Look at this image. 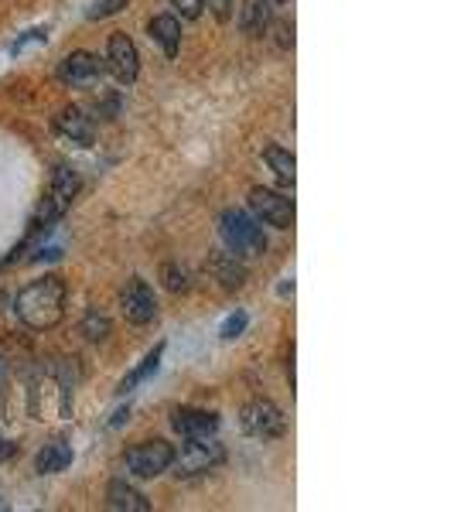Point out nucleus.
Wrapping results in <instances>:
<instances>
[{"instance_id":"obj_1","label":"nucleus","mask_w":454,"mask_h":512,"mask_svg":"<svg viewBox=\"0 0 454 512\" xmlns=\"http://www.w3.org/2000/svg\"><path fill=\"white\" fill-rule=\"evenodd\" d=\"M14 315L35 332H48L65 315V284L59 277H45L28 284L14 301Z\"/></svg>"},{"instance_id":"obj_2","label":"nucleus","mask_w":454,"mask_h":512,"mask_svg":"<svg viewBox=\"0 0 454 512\" xmlns=\"http://www.w3.org/2000/svg\"><path fill=\"white\" fill-rule=\"evenodd\" d=\"M222 239H226L229 253L239 256V260H257V256L267 253V236L260 229V219H253L243 209H229L222 216Z\"/></svg>"},{"instance_id":"obj_3","label":"nucleus","mask_w":454,"mask_h":512,"mask_svg":"<svg viewBox=\"0 0 454 512\" xmlns=\"http://www.w3.org/2000/svg\"><path fill=\"white\" fill-rule=\"evenodd\" d=\"M222 461V444L216 437H188V444L181 448V454H175L171 468H175L178 478H192L202 472H212Z\"/></svg>"},{"instance_id":"obj_4","label":"nucleus","mask_w":454,"mask_h":512,"mask_svg":"<svg viewBox=\"0 0 454 512\" xmlns=\"http://www.w3.org/2000/svg\"><path fill=\"white\" fill-rule=\"evenodd\" d=\"M175 461V448L168 441H144L127 451V468L137 478H158Z\"/></svg>"},{"instance_id":"obj_5","label":"nucleus","mask_w":454,"mask_h":512,"mask_svg":"<svg viewBox=\"0 0 454 512\" xmlns=\"http://www.w3.org/2000/svg\"><path fill=\"white\" fill-rule=\"evenodd\" d=\"M239 424H243L246 434L253 437H263V441H270V437H280L287 427L284 414H280L277 403L270 400H250L243 407V417H239Z\"/></svg>"},{"instance_id":"obj_6","label":"nucleus","mask_w":454,"mask_h":512,"mask_svg":"<svg viewBox=\"0 0 454 512\" xmlns=\"http://www.w3.org/2000/svg\"><path fill=\"white\" fill-rule=\"evenodd\" d=\"M76 195H79V175L72 168H59V171H55V178H52V192H48V198L41 202V209H38V222L45 219V226H48V222L62 219L65 209H69Z\"/></svg>"},{"instance_id":"obj_7","label":"nucleus","mask_w":454,"mask_h":512,"mask_svg":"<svg viewBox=\"0 0 454 512\" xmlns=\"http://www.w3.org/2000/svg\"><path fill=\"white\" fill-rule=\"evenodd\" d=\"M250 209L257 212L260 222L274 229H291L294 226V202L284 198L280 192H270V188H253L250 192Z\"/></svg>"},{"instance_id":"obj_8","label":"nucleus","mask_w":454,"mask_h":512,"mask_svg":"<svg viewBox=\"0 0 454 512\" xmlns=\"http://www.w3.org/2000/svg\"><path fill=\"white\" fill-rule=\"evenodd\" d=\"M106 65L89 52H72L65 55L62 65H59V79L65 86H76V89H86V86H96L103 79Z\"/></svg>"},{"instance_id":"obj_9","label":"nucleus","mask_w":454,"mask_h":512,"mask_svg":"<svg viewBox=\"0 0 454 512\" xmlns=\"http://www.w3.org/2000/svg\"><path fill=\"white\" fill-rule=\"evenodd\" d=\"M120 308H123V315H127V321H134V325H147V321L158 318V301H154V291L144 280H130V284L123 287Z\"/></svg>"},{"instance_id":"obj_10","label":"nucleus","mask_w":454,"mask_h":512,"mask_svg":"<svg viewBox=\"0 0 454 512\" xmlns=\"http://www.w3.org/2000/svg\"><path fill=\"white\" fill-rule=\"evenodd\" d=\"M106 69L113 72L120 82H134L140 72V59H137V45L130 41L123 31L110 35V52H106Z\"/></svg>"},{"instance_id":"obj_11","label":"nucleus","mask_w":454,"mask_h":512,"mask_svg":"<svg viewBox=\"0 0 454 512\" xmlns=\"http://www.w3.org/2000/svg\"><path fill=\"white\" fill-rule=\"evenodd\" d=\"M175 431L181 437H216L219 431V417L216 414H209V410H192V407H185V410H175Z\"/></svg>"},{"instance_id":"obj_12","label":"nucleus","mask_w":454,"mask_h":512,"mask_svg":"<svg viewBox=\"0 0 454 512\" xmlns=\"http://www.w3.org/2000/svg\"><path fill=\"white\" fill-rule=\"evenodd\" d=\"M55 127H59L65 137L76 140V144H93V137H96L93 120H89L79 106H65L59 117H55Z\"/></svg>"},{"instance_id":"obj_13","label":"nucleus","mask_w":454,"mask_h":512,"mask_svg":"<svg viewBox=\"0 0 454 512\" xmlns=\"http://www.w3.org/2000/svg\"><path fill=\"white\" fill-rule=\"evenodd\" d=\"M270 28V0H243L239 7V31L260 38Z\"/></svg>"},{"instance_id":"obj_14","label":"nucleus","mask_w":454,"mask_h":512,"mask_svg":"<svg viewBox=\"0 0 454 512\" xmlns=\"http://www.w3.org/2000/svg\"><path fill=\"white\" fill-rule=\"evenodd\" d=\"M147 31H151V38L164 48V55H168V59H175L178 45H181V24H178V18H171V14H158Z\"/></svg>"},{"instance_id":"obj_15","label":"nucleus","mask_w":454,"mask_h":512,"mask_svg":"<svg viewBox=\"0 0 454 512\" xmlns=\"http://www.w3.org/2000/svg\"><path fill=\"white\" fill-rule=\"evenodd\" d=\"M106 506L113 512H147L151 502H147L137 489H130L127 482H113L110 492H106Z\"/></svg>"},{"instance_id":"obj_16","label":"nucleus","mask_w":454,"mask_h":512,"mask_svg":"<svg viewBox=\"0 0 454 512\" xmlns=\"http://www.w3.org/2000/svg\"><path fill=\"white\" fill-rule=\"evenodd\" d=\"M38 472L41 475H59L72 465V448L65 441H48L45 448L38 451Z\"/></svg>"},{"instance_id":"obj_17","label":"nucleus","mask_w":454,"mask_h":512,"mask_svg":"<svg viewBox=\"0 0 454 512\" xmlns=\"http://www.w3.org/2000/svg\"><path fill=\"white\" fill-rule=\"evenodd\" d=\"M209 270L222 280V287H243V280H246V270H243V263H239V256L233 253H216L209 260Z\"/></svg>"},{"instance_id":"obj_18","label":"nucleus","mask_w":454,"mask_h":512,"mask_svg":"<svg viewBox=\"0 0 454 512\" xmlns=\"http://www.w3.org/2000/svg\"><path fill=\"white\" fill-rule=\"evenodd\" d=\"M263 158H267V164L274 168V175H277V178H284V181H291V185H294V178H297V161H294V154H291V151H284V147L270 144L267 151H263Z\"/></svg>"},{"instance_id":"obj_19","label":"nucleus","mask_w":454,"mask_h":512,"mask_svg":"<svg viewBox=\"0 0 454 512\" xmlns=\"http://www.w3.org/2000/svg\"><path fill=\"white\" fill-rule=\"evenodd\" d=\"M161 355H164V345H158V349H154L151 355H147V359H144V362H140V366L134 369V373H130L127 379H123V383H120V393H130V390H134V386H137V383H144V379H147V376H151V373H154V369H158Z\"/></svg>"},{"instance_id":"obj_20","label":"nucleus","mask_w":454,"mask_h":512,"mask_svg":"<svg viewBox=\"0 0 454 512\" xmlns=\"http://www.w3.org/2000/svg\"><path fill=\"white\" fill-rule=\"evenodd\" d=\"M82 335H86L89 342H99V338L110 335V321H106L103 315H89L86 321H82Z\"/></svg>"},{"instance_id":"obj_21","label":"nucleus","mask_w":454,"mask_h":512,"mask_svg":"<svg viewBox=\"0 0 454 512\" xmlns=\"http://www.w3.org/2000/svg\"><path fill=\"white\" fill-rule=\"evenodd\" d=\"M161 277H164V287H168V291H188V274L185 270H178L175 263H164Z\"/></svg>"},{"instance_id":"obj_22","label":"nucleus","mask_w":454,"mask_h":512,"mask_svg":"<svg viewBox=\"0 0 454 512\" xmlns=\"http://www.w3.org/2000/svg\"><path fill=\"white\" fill-rule=\"evenodd\" d=\"M127 7V0H99V4L89 11V21H99V18H113Z\"/></svg>"},{"instance_id":"obj_23","label":"nucleus","mask_w":454,"mask_h":512,"mask_svg":"<svg viewBox=\"0 0 454 512\" xmlns=\"http://www.w3.org/2000/svg\"><path fill=\"white\" fill-rule=\"evenodd\" d=\"M246 321H250V318H246L243 315V311H236V315H229L226 318V325H222V338H239V335H243L246 332Z\"/></svg>"},{"instance_id":"obj_24","label":"nucleus","mask_w":454,"mask_h":512,"mask_svg":"<svg viewBox=\"0 0 454 512\" xmlns=\"http://www.w3.org/2000/svg\"><path fill=\"white\" fill-rule=\"evenodd\" d=\"M171 4H175L178 11H181V18H188V21H192V18H198V14H202L205 0H171Z\"/></svg>"},{"instance_id":"obj_25","label":"nucleus","mask_w":454,"mask_h":512,"mask_svg":"<svg viewBox=\"0 0 454 512\" xmlns=\"http://www.w3.org/2000/svg\"><path fill=\"white\" fill-rule=\"evenodd\" d=\"M277 41H280V48H294V28L277 24Z\"/></svg>"},{"instance_id":"obj_26","label":"nucleus","mask_w":454,"mask_h":512,"mask_svg":"<svg viewBox=\"0 0 454 512\" xmlns=\"http://www.w3.org/2000/svg\"><path fill=\"white\" fill-rule=\"evenodd\" d=\"M14 451H18V444H11V441H4V437H0V461L14 458Z\"/></svg>"},{"instance_id":"obj_27","label":"nucleus","mask_w":454,"mask_h":512,"mask_svg":"<svg viewBox=\"0 0 454 512\" xmlns=\"http://www.w3.org/2000/svg\"><path fill=\"white\" fill-rule=\"evenodd\" d=\"M41 38H45V31H31V35H28V41H41ZM21 45H24V41L14 45V52H21Z\"/></svg>"},{"instance_id":"obj_28","label":"nucleus","mask_w":454,"mask_h":512,"mask_svg":"<svg viewBox=\"0 0 454 512\" xmlns=\"http://www.w3.org/2000/svg\"><path fill=\"white\" fill-rule=\"evenodd\" d=\"M0 373H4V359H0Z\"/></svg>"},{"instance_id":"obj_29","label":"nucleus","mask_w":454,"mask_h":512,"mask_svg":"<svg viewBox=\"0 0 454 512\" xmlns=\"http://www.w3.org/2000/svg\"><path fill=\"white\" fill-rule=\"evenodd\" d=\"M280 4H287V0H280Z\"/></svg>"}]
</instances>
